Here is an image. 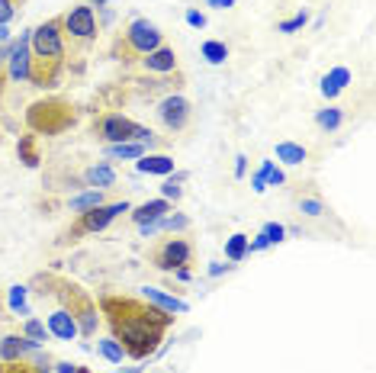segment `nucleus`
<instances>
[{
  "label": "nucleus",
  "mask_w": 376,
  "mask_h": 373,
  "mask_svg": "<svg viewBox=\"0 0 376 373\" xmlns=\"http://www.w3.org/2000/svg\"><path fill=\"white\" fill-rule=\"evenodd\" d=\"M100 309H103L106 322L113 328V338L126 351V358H136V360L148 358L151 351L158 348L164 328L174 325L171 313L145 303V299H132V296L106 293V296H100Z\"/></svg>",
  "instance_id": "obj_1"
},
{
  "label": "nucleus",
  "mask_w": 376,
  "mask_h": 373,
  "mask_svg": "<svg viewBox=\"0 0 376 373\" xmlns=\"http://www.w3.org/2000/svg\"><path fill=\"white\" fill-rule=\"evenodd\" d=\"M36 283H39V287H46L48 293L55 296V303H61L71 315H74L77 332H81L84 338L97 335L100 315H97V303L91 299V293H87V289H81L77 283L65 280V277H55V274H39Z\"/></svg>",
  "instance_id": "obj_2"
},
{
  "label": "nucleus",
  "mask_w": 376,
  "mask_h": 373,
  "mask_svg": "<svg viewBox=\"0 0 376 373\" xmlns=\"http://www.w3.org/2000/svg\"><path fill=\"white\" fill-rule=\"evenodd\" d=\"M77 119L74 107L68 100H58V97H48V100H39L26 110V126H30L32 136H58Z\"/></svg>",
  "instance_id": "obj_3"
},
{
  "label": "nucleus",
  "mask_w": 376,
  "mask_h": 373,
  "mask_svg": "<svg viewBox=\"0 0 376 373\" xmlns=\"http://www.w3.org/2000/svg\"><path fill=\"white\" fill-rule=\"evenodd\" d=\"M58 23H61V36H65V48L74 46L77 55H84L97 42V32H100L97 16H93V7H87V4H77L68 13H61Z\"/></svg>",
  "instance_id": "obj_4"
},
{
  "label": "nucleus",
  "mask_w": 376,
  "mask_h": 373,
  "mask_svg": "<svg viewBox=\"0 0 376 373\" xmlns=\"http://www.w3.org/2000/svg\"><path fill=\"white\" fill-rule=\"evenodd\" d=\"M30 48H32V58L65 61L68 48H65V36H61L58 16H55V20H46L42 26H36V30L30 32Z\"/></svg>",
  "instance_id": "obj_5"
},
{
  "label": "nucleus",
  "mask_w": 376,
  "mask_h": 373,
  "mask_svg": "<svg viewBox=\"0 0 376 373\" xmlns=\"http://www.w3.org/2000/svg\"><path fill=\"white\" fill-rule=\"evenodd\" d=\"M122 42H126V52L129 55H138V58H145L148 52H155L158 46H164V32L151 23V20L138 16V20H132V23L126 26V32H122Z\"/></svg>",
  "instance_id": "obj_6"
},
{
  "label": "nucleus",
  "mask_w": 376,
  "mask_h": 373,
  "mask_svg": "<svg viewBox=\"0 0 376 373\" xmlns=\"http://www.w3.org/2000/svg\"><path fill=\"white\" fill-rule=\"evenodd\" d=\"M132 206L122 199V203H103V206H93V209H87V213H81V219L74 222V229L68 232V238L71 235H93V232H103L106 225L113 219H119L122 213H129Z\"/></svg>",
  "instance_id": "obj_7"
},
{
  "label": "nucleus",
  "mask_w": 376,
  "mask_h": 373,
  "mask_svg": "<svg viewBox=\"0 0 376 373\" xmlns=\"http://www.w3.org/2000/svg\"><path fill=\"white\" fill-rule=\"evenodd\" d=\"M136 129H138V122H132L129 116H122V113H106V116H100L97 126H93L97 138L100 142H106V145L132 142V138H136Z\"/></svg>",
  "instance_id": "obj_8"
},
{
  "label": "nucleus",
  "mask_w": 376,
  "mask_h": 373,
  "mask_svg": "<svg viewBox=\"0 0 376 373\" xmlns=\"http://www.w3.org/2000/svg\"><path fill=\"white\" fill-rule=\"evenodd\" d=\"M190 113H193V110H190V100L181 97V93H167L158 103V119L164 122V129H171V132L187 129Z\"/></svg>",
  "instance_id": "obj_9"
},
{
  "label": "nucleus",
  "mask_w": 376,
  "mask_h": 373,
  "mask_svg": "<svg viewBox=\"0 0 376 373\" xmlns=\"http://www.w3.org/2000/svg\"><path fill=\"white\" fill-rule=\"evenodd\" d=\"M190 258H193V248H190V242H183V238H167L158 251L151 254V261H155L158 270H177V267H187Z\"/></svg>",
  "instance_id": "obj_10"
},
{
  "label": "nucleus",
  "mask_w": 376,
  "mask_h": 373,
  "mask_svg": "<svg viewBox=\"0 0 376 373\" xmlns=\"http://www.w3.org/2000/svg\"><path fill=\"white\" fill-rule=\"evenodd\" d=\"M10 52H7V74L13 81H30V61H32V48H30V32L10 42Z\"/></svg>",
  "instance_id": "obj_11"
},
{
  "label": "nucleus",
  "mask_w": 376,
  "mask_h": 373,
  "mask_svg": "<svg viewBox=\"0 0 376 373\" xmlns=\"http://www.w3.org/2000/svg\"><path fill=\"white\" fill-rule=\"evenodd\" d=\"M32 287H39L36 280H32ZM46 289V287H42ZM48 293V289H46ZM48 296H52V293H48ZM55 299V296H52ZM46 328H48V335L52 338H58V341H74L77 335H81V332H77V322H74V315L68 313V309H65V306H55L52 313H48V319H46Z\"/></svg>",
  "instance_id": "obj_12"
},
{
  "label": "nucleus",
  "mask_w": 376,
  "mask_h": 373,
  "mask_svg": "<svg viewBox=\"0 0 376 373\" xmlns=\"http://www.w3.org/2000/svg\"><path fill=\"white\" fill-rule=\"evenodd\" d=\"M61 71H65V61H52V58H32L30 61V84L32 87H58Z\"/></svg>",
  "instance_id": "obj_13"
},
{
  "label": "nucleus",
  "mask_w": 376,
  "mask_h": 373,
  "mask_svg": "<svg viewBox=\"0 0 376 373\" xmlns=\"http://www.w3.org/2000/svg\"><path fill=\"white\" fill-rule=\"evenodd\" d=\"M142 68L151 71V74H171V71H177V55H174V48L158 46L142 58Z\"/></svg>",
  "instance_id": "obj_14"
},
{
  "label": "nucleus",
  "mask_w": 376,
  "mask_h": 373,
  "mask_svg": "<svg viewBox=\"0 0 376 373\" xmlns=\"http://www.w3.org/2000/svg\"><path fill=\"white\" fill-rule=\"evenodd\" d=\"M142 299L145 303H151V306H158V309H164V313H187L190 306L183 303V299H177V296H171V293H164V289H158V287H142Z\"/></svg>",
  "instance_id": "obj_15"
},
{
  "label": "nucleus",
  "mask_w": 376,
  "mask_h": 373,
  "mask_svg": "<svg viewBox=\"0 0 376 373\" xmlns=\"http://www.w3.org/2000/svg\"><path fill=\"white\" fill-rule=\"evenodd\" d=\"M32 351H39V348L23 335L0 338V360H23V358H30Z\"/></svg>",
  "instance_id": "obj_16"
},
{
  "label": "nucleus",
  "mask_w": 376,
  "mask_h": 373,
  "mask_svg": "<svg viewBox=\"0 0 376 373\" xmlns=\"http://www.w3.org/2000/svg\"><path fill=\"white\" fill-rule=\"evenodd\" d=\"M136 171L138 174L171 177L174 174V158L171 155H142V158H136Z\"/></svg>",
  "instance_id": "obj_17"
},
{
  "label": "nucleus",
  "mask_w": 376,
  "mask_h": 373,
  "mask_svg": "<svg viewBox=\"0 0 376 373\" xmlns=\"http://www.w3.org/2000/svg\"><path fill=\"white\" fill-rule=\"evenodd\" d=\"M347 84H351V68L338 65V68H331L328 74L322 77V87H318V91H322V97H325V100H335Z\"/></svg>",
  "instance_id": "obj_18"
},
{
  "label": "nucleus",
  "mask_w": 376,
  "mask_h": 373,
  "mask_svg": "<svg viewBox=\"0 0 376 373\" xmlns=\"http://www.w3.org/2000/svg\"><path fill=\"white\" fill-rule=\"evenodd\" d=\"M167 213H174L171 203L158 197V199H148V203L136 206V213H132V222H136V225H145V222H158V219H164Z\"/></svg>",
  "instance_id": "obj_19"
},
{
  "label": "nucleus",
  "mask_w": 376,
  "mask_h": 373,
  "mask_svg": "<svg viewBox=\"0 0 376 373\" xmlns=\"http://www.w3.org/2000/svg\"><path fill=\"white\" fill-rule=\"evenodd\" d=\"M84 183H87L91 190H106V187L116 183V171L110 168V164H91V168L84 171Z\"/></svg>",
  "instance_id": "obj_20"
},
{
  "label": "nucleus",
  "mask_w": 376,
  "mask_h": 373,
  "mask_svg": "<svg viewBox=\"0 0 376 373\" xmlns=\"http://www.w3.org/2000/svg\"><path fill=\"white\" fill-rule=\"evenodd\" d=\"M16 155H20V161H23L26 168H39V161H42V155H39V136H20V142H16Z\"/></svg>",
  "instance_id": "obj_21"
},
{
  "label": "nucleus",
  "mask_w": 376,
  "mask_h": 373,
  "mask_svg": "<svg viewBox=\"0 0 376 373\" xmlns=\"http://www.w3.org/2000/svg\"><path fill=\"white\" fill-rule=\"evenodd\" d=\"M148 155L142 142H119V145H106V158H122V161H136Z\"/></svg>",
  "instance_id": "obj_22"
},
{
  "label": "nucleus",
  "mask_w": 376,
  "mask_h": 373,
  "mask_svg": "<svg viewBox=\"0 0 376 373\" xmlns=\"http://www.w3.org/2000/svg\"><path fill=\"white\" fill-rule=\"evenodd\" d=\"M306 158H309V152L299 142H290V138H286V142H277V161H283V164L293 168V164H302Z\"/></svg>",
  "instance_id": "obj_23"
},
{
  "label": "nucleus",
  "mask_w": 376,
  "mask_h": 373,
  "mask_svg": "<svg viewBox=\"0 0 376 373\" xmlns=\"http://www.w3.org/2000/svg\"><path fill=\"white\" fill-rule=\"evenodd\" d=\"M7 306H10V313H16V315H30V287H23V283L10 287Z\"/></svg>",
  "instance_id": "obj_24"
},
{
  "label": "nucleus",
  "mask_w": 376,
  "mask_h": 373,
  "mask_svg": "<svg viewBox=\"0 0 376 373\" xmlns=\"http://www.w3.org/2000/svg\"><path fill=\"white\" fill-rule=\"evenodd\" d=\"M71 213H87V209H93V206H103V190H84L77 193V197H71Z\"/></svg>",
  "instance_id": "obj_25"
},
{
  "label": "nucleus",
  "mask_w": 376,
  "mask_h": 373,
  "mask_svg": "<svg viewBox=\"0 0 376 373\" xmlns=\"http://www.w3.org/2000/svg\"><path fill=\"white\" fill-rule=\"evenodd\" d=\"M23 338H30L36 348H46V341H48L52 335H48L46 322H42V319H32V315H30V319L23 322Z\"/></svg>",
  "instance_id": "obj_26"
},
{
  "label": "nucleus",
  "mask_w": 376,
  "mask_h": 373,
  "mask_svg": "<svg viewBox=\"0 0 376 373\" xmlns=\"http://www.w3.org/2000/svg\"><path fill=\"white\" fill-rule=\"evenodd\" d=\"M316 122H318V129L335 132V129H341V122H344V110L341 107H325V110H318L316 113Z\"/></svg>",
  "instance_id": "obj_27"
},
{
  "label": "nucleus",
  "mask_w": 376,
  "mask_h": 373,
  "mask_svg": "<svg viewBox=\"0 0 376 373\" xmlns=\"http://www.w3.org/2000/svg\"><path fill=\"white\" fill-rule=\"evenodd\" d=\"M200 55H203L209 65H226L228 58V46L226 42H219V39H206L203 48H200Z\"/></svg>",
  "instance_id": "obj_28"
},
{
  "label": "nucleus",
  "mask_w": 376,
  "mask_h": 373,
  "mask_svg": "<svg viewBox=\"0 0 376 373\" xmlns=\"http://www.w3.org/2000/svg\"><path fill=\"white\" fill-rule=\"evenodd\" d=\"M248 242H251L248 235H241V232H235V235L226 242V258L232 261V264L245 261V258H248Z\"/></svg>",
  "instance_id": "obj_29"
},
{
  "label": "nucleus",
  "mask_w": 376,
  "mask_h": 373,
  "mask_svg": "<svg viewBox=\"0 0 376 373\" xmlns=\"http://www.w3.org/2000/svg\"><path fill=\"white\" fill-rule=\"evenodd\" d=\"M97 351L103 354L106 360H110V364H122V358H126V351H122V344L116 341L113 335H110V338H100V341H97Z\"/></svg>",
  "instance_id": "obj_30"
},
{
  "label": "nucleus",
  "mask_w": 376,
  "mask_h": 373,
  "mask_svg": "<svg viewBox=\"0 0 376 373\" xmlns=\"http://www.w3.org/2000/svg\"><path fill=\"white\" fill-rule=\"evenodd\" d=\"M306 23H309V13H306V10H299V13H296V16H290V20H283V23L277 26V32H283V36H293V32H299Z\"/></svg>",
  "instance_id": "obj_31"
},
{
  "label": "nucleus",
  "mask_w": 376,
  "mask_h": 373,
  "mask_svg": "<svg viewBox=\"0 0 376 373\" xmlns=\"http://www.w3.org/2000/svg\"><path fill=\"white\" fill-rule=\"evenodd\" d=\"M187 225H190V219L183 213H174V216L167 213L164 219H161V232H183Z\"/></svg>",
  "instance_id": "obj_32"
},
{
  "label": "nucleus",
  "mask_w": 376,
  "mask_h": 373,
  "mask_svg": "<svg viewBox=\"0 0 376 373\" xmlns=\"http://www.w3.org/2000/svg\"><path fill=\"white\" fill-rule=\"evenodd\" d=\"M0 373H39V370L30 364V358H23V360H0Z\"/></svg>",
  "instance_id": "obj_33"
},
{
  "label": "nucleus",
  "mask_w": 376,
  "mask_h": 373,
  "mask_svg": "<svg viewBox=\"0 0 376 373\" xmlns=\"http://www.w3.org/2000/svg\"><path fill=\"white\" fill-rule=\"evenodd\" d=\"M183 197V187H181V177H174V181H164L161 183V199H167V203H177V199Z\"/></svg>",
  "instance_id": "obj_34"
},
{
  "label": "nucleus",
  "mask_w": 376,
  "mask_h": 373,
  "mask_svg": "<svg viewBox=\"0 0 376 373\" xmlns=\"http://www.w3.org/2000/svg\"><path fill=\"white\" fill-rule=\"evenodd\" d=\"M261 235L267 238V244H280V242H286V229L280 225V222H267L261 229Z\"/></svg>",
  "instance_id": "obj_35"
},
{
  "label": "nucleus",
  "mask_w": 376,
  "mask_h": 373,
  "mask_svg": "<svg viewBox=\"0 0 376 373\" xmlns=\"http://www.w3.org/2000/svg\"><path fill=\"white\" fill-rule=\"evenodd\" d=\"M261 174L267 177V187H280V183L286 181V177H283V171H280V168H273V161H261Z\"/></svg>",
  "instance_id": "obj_36"
},
{
  "label": "nucleus",
  "mask_w": 376,
  "mask_h": 373,
  "mask_svg": "<svg viewBox=\"0 0 376 373\" xmlns=\"http://www.w3.org/2000/svg\"><path fill=\"white\" fill-rule=\"evenodd\" d=\"M299 209L306 216H312V219H316V216L325 213V203H322V199H316V197H306V199H299Z\"/></svg>",
  "instance_id": "obj_37"
},
{
  "label": "nucleus",
  "mask_w": 376,
  "mask_h": 373,
  "mask_svg": "<svg viewBox=\"0 0 376 373\" xmlns=\"http://www.w3.org/2000/svg\"><path fill=\"white\" fill-rule=\"evenodd\" d=\"M183 20H187V26H193V30H203L206 26V13H200V10H193V7L183 13Z\"/></svg>",
  "instance_id": "obj_38"
},
{
  "label": "nucleus",
  "mask_w": 376,
  "mask_h": 373,
  "mask_svg": "<svg viewBox=\"0 0 376 373\" xmlns=\"http://www.w3.org/2000/svg\"><path fill=\"white\" fill-rule=\"evenodd\" d=\"M228 270H235V264H219V261L209 264V277H222V274H228Z\"/></svg>",
  "instance_id": "obj_39"
},
{
  "label": "nucleus",
  "mask_w": 376,
  "mask_h": 373,
  "mask_svg": "<svg viewBox=\"0 0 376 373\" xmlns=\"http://www.w3.org/2000/svg\"><path fill=\"white\" fill-rule=\"evenodd\" d=\"M251 187H254V193H264V190H267V177H264L261 171H257V174L251 177Z\"/></svg>",
  "instance_id": "obj_40"
},
{
  "label": "nucleus",
  "mask_w": 376,
  "mask_h": 373,
  "mask_svg": "<svg viewBox=\"0 0 376 373\" xmlns=\"http://www.w3.org/2000/svg\"><path fill=\"white\" fill-rule=\"evenodd\" d=\"M206 7H212V10H232L235 0H206Z\"/></svg>",
  "instance_id": "obj_41"
},
{
  "label": "nucleus",
  "mask_w": 376,
  "mask_h": 373,
  "mask_svg": "<svg viewBox=\"0 0 376 373\" xmlns=\"http://www.w3.org/2000/svg\"><path fill=\"white\" fill-rule=\"evenodd\" d=\"M245 171H248V158L238 155V158H235V177H245Z\"/></svg>",
  "instance_id": "obj_42"
},
{
  "label": "nucleus",
  "mask_w": 376,
  "mask_h": 373,
  "mask_svg": "<svg viewBox=\"0 0 376 373\" xmlns=\"http://www.w3.org/2000/svg\"><path fill=\"white\" fill-rule=\"evenodd\" d=\"M55 373H74L77 370V364H71V360H58V364L52 367Z\"/></svg>",
  "instance_id": "obj_43"
},
{
  "label": "nucleus",
  "mask_w": 376,
  "mask_h": 373,
  "mask_svg": "<svg viewBox=\"0 0 376 373\" xmlns=\"http://www.w3.org/2000/svg\"><path fill=\"white\" fill-rule=\"evenodd\" d=\"M174 277H177V280L181 283H187V280H193V274H190V267H177V270H171Z\"/></svg>",
  "instance_id": "obj_44"
},
{
  "label": "nucleus",
  "mask_w": 376,
  "mask_h": 373,
  "mask_svg": "<svg viewBox=\"0 0 376 373\" xmlns=\"http://www.w3.org/2000/svg\"><path fill=\"white\" fill-rule=\"evenodd\" d=\"M91 4H97V7H106V4H116V0H91Z\"/></svg>",
  "instance_id": "obj_45"
},
{
  "label": "nucleus",
  "mask_w": 376,
  "mask_h": 373,
  "mask_svg": "<svg viewBox=\"0 0 376 373\" xmlns=\"http://www.w3.org/2000/svg\"><path fill=\"white\" fill-rule=\"evenodd\" d=\"M74 373H91V370H87V367H77V370Z\"/></svg>",
  "instance_id": "obj_46"
},
{
  "label": "nucleus",
  "mask_w": 376,
  "mask_h": 373,
  "mask_svg": "<svg viewBox=\"0 0 376 373\" xmlns=\"http://www.w3.org/2000/svg\"><path fill=\"white\" fill-rule=\"evenodd\" d=\"M0 319H4V303H0Z\"/></svg>",
  "instance_id": "obj_47"
},
{
  "label": "nucleus",
  "mask_w": 376,
  "mask_h": 373,
  "mask_svg": "<svg viewBox=\"0 0 376 373\" xmlns=\"http://www.w3.org/2000/svg\"><path fill=\"white\" fill-rule=\"evenodd\" d=\"M116 373H122V370H116ZM129 373H138V370H129Z\"/></svg>",
  "instance_id": "obj_48"
}]
</instances>
